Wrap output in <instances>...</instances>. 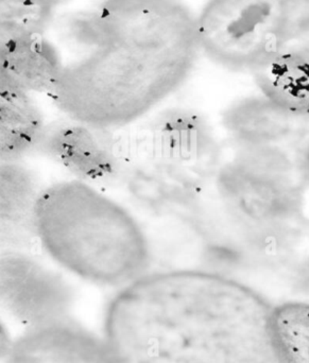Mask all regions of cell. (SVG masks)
I'll list each match as a JSON object with an SVG mask.
<instances>
[{"label": "cell", "instance_id": "obj_13", "mask_svg": "<svg viewBox=\"0 0 309 363\" xmlns=\"http://www.w3.org/2000/svg\"><path fill=\"white\" fill-rule=\"evenodd\" d=\"M298 119L261 95L230 106L223 123L238 147L279 146L295 132Z\"/></svg>", "mask_w": 309, "mask_h": 363}, {"label": "cell", "instance_id": "obj_15", "mask_svg": "<svg viewBox=\"0 0 309 363\" xmlns=\"http://www.w3.org/2000/svg\"><path fill=\"white\" fill-rule=\"evenodd\" d=\"M262 95L298 118L309 116V55L289 48L254 72Z\"/></svg>", "mask_w": 309, "mask_h": 363}, {"label": "cell", "instance_id": "obj_16", "mask_svg": "<svg viewBox=\"0 0 309 363\" xmlns=\"http://www.w3.org/2000/svg\"><path fill=\"white\" fill-rule=\"evenodd\" d=\"M61 0H0V43L18 36L47 33Z\"/></svg>", "mask_w": 309, "mask_h": 363}, {"label": "cell", "instance_id": "obj_12", "mask_svg": "<svg viewBox=\"0 0 309 363\" xmlns=\"http://www.w3.org/2000/svg\"><path fill=\"white\" fill-rule=\"evenodd\" d=\"M42 190L23 161L0 160V247H19L35 236L34 215Z\"/></svg>", "mask_w": 309, "mask_h": 363}, {"label": "cell", "instance_id": "obj_1", "mask_svg": "<svg viewBox=\"0 0 309 363\" xmlns=\"http://www.w3.org/2000/svg\"><path fill=\"white\" fill-rule=\"evenodd\" d=\"M61 34L79 57L49 94L66 117L103 130L131 125L181 89L201 57L183 0H99Z\"/></svg>", "mask_w": 309, "mask_h": 363}, {"label": "cell", "instance_id": "obj_14", "mask_svg": "<svg viewBox=\"0 0 309 363\" xmlns=\"http://www.w3.org/2000/svg\"><path fill=\"white\" fill-rule=\"evenodd\" d=\"M45 128L32 96L0 78V160L23 161L36 152Z\"/></svg>", "mask_w": 309, "mask_h": 363}, {"label": "cell", "instance_id": "obj_6", "mask_svg": "<svg viewBox=\"0 0 309 363\" xmlns=\"http://www.w3.org/2000/svg\"><path fill=\"white\" fill-rule=\"evenodd\" d=\"M74 292L59 273L18 247L0 251V311L25 330L70 318Z\"/></svg>", "mask_w": 309, "mask_h": 363}, {"label": "cell", "instance_id": "obj_20", "mask_svg": "<svg viewBox=\"0 0 309 363\" xmlns=\"http://www.w3.org/2000/svg\"><path fill=\"white\" fill-rule=\"evenodd\" d=\"M300 167H301L304 179H305L306 181H309V145L308 148H306L305 152H304L303 157H302Z\"/></svg>", "mask_w": 309, "mask_h": 363}, {"label": "cell", "instance_id": "obj_11", "mask_svg": "<svg viewBox=\"0 0 309 363\" xmlns=\"http://www.w3.org/2000/svg\"><path fill=\"white\" fill-rule=\"evenodd\" d=\"M61 51L47 33L0 43V78L30 94L49 95L63 72Z\"/></svg>", "mask_w": 309, "mask_h": 363}, {"label": "cell", "instance_id": "obj_18", "mask_svg": "<svg viewBox=\"0 0 309 363\" xmlns=\"http://www.w3.org/2000/svg\"><path fill=\"white\" fill-rule=\"evenodd\" d=\"M291 48H297L309 55V16L302 23Z\"/></svg>", "mask_w": 309, "mask_h": 363}, {"label": "cell", "instance_id": "obj_10", "mask_svg": "<svg viewBox=\"0 0 309 363\" xmlns=\"http://www.w3.org/2000/svg\"><path fill=\"white\" fill-rule=\"evenodd\" d=\"M147 157L198 168L215 148L212 130L197 111L167 108L144 130Z\"/></svg>", "mask_w": 309, "mask_h": 363}, {"label": "cell", "instance_id": "obj_3", "mask_svg": "<svg viewBox=\"0 0 309 363\" xmlns=\"http://www.w3.org/2000/svg\"><path fill=\"white\" fill-rule=\"evenodd\" d=\"M34 230L59 266L95 285L123 287L149 272L154 258L137 218L84 182L62 181L43 188Z\"/></svg>", "mask_w": 309, "mask_h": 363}, {"label": "cell", "instance_id": "obj_8", "mask_svg": "<svg viewBox=\"0 0 309 363\" xmlns=\"http://www.w3.org/2000/svg\"><path fill=\"white\" fill-rule=\"evenodd\" d=\"M6 363H117L104 338L70 319L23 330Z\"/></svg>", "mask_w": 309, "mask_h": 363}, {"label": "cell", "instance_id": "obj_5", "mask_svg": "<svg viewBox=\"0 0 309 363\" xmlns=\"http://www.w3.org/2000/svg\"><path fill=\"white\" fill-rule=\"evenodd\" d=\"M238 148L221 166L215 181L225 207L240 221L257 228L295 219L303 201L301 167H296L279 146Z\"/></svg>", "mask_w": 309, "mask_h": 363}, {"label": "cell", "instance_id": "obj_7", "mask_svg": "<svg viewBox=\"0 0 309 363\" xmlns=\"http://www.w3.org/2000/svg\"><path fill=\"white\" fill-rule=\"evenodd\" d=\"M36 152L67 170L74 180L95 187L118 183L125 172L113 130L69 118L46 125Z\"/></svg>", "mask_w": 309, "mask_h": 363}, {"label": "cell", "instance_id": "obj_19", "mask_svg": "<svg viewBox=\"0 0 309 363\" xmlns=\"http://www.w3.org/2000/svg\"><path fill=\"white\" fill-rule=\"evenodd\" d=\"M12 343L13 340H11L8 330L2 324V322L0 321V359H2V358L6 359L11 347H12Z\"/></svg>", "mask_w": 309, "mask_h": 363}, {"label": "cell", "instance_id": "obj_2", "mask_svg": "<svg viewBox=\"0 0 309 363\" xmlns=\"http://www.w3.org/2000/svg\"><path fill=\"white\" fill-rule=\"evenodd\" d=\"M274 308L217 271H154L113 296L103 338L117 363H283Z\"/></svg>", "mask_w": 309, "mask_h": 363}, {"label": "cell", "instance_id": "obj_4", "mask_svg": "<svg viewBox=\"0 0 309 363\" xmlns=\"http://www.w3.org/2000/svg\"><path fill=\"white\" fill-rule=\"evenodd\" d=\"M309 16V0H208L196 14L203 57L252 72L291 48Z\"/></svg>", "mask_w": 309, "mask_h": 363}, {"label": "cell", "instance_id": "obj_17", "mask_svg": "<svg viewBox=\"0 0 309 363\" xmlns=\"http://www.w3.org/2000/svg\"><path fill=\"white\" fill-rule=\"evenodd\" d=\"M274 332L283 363H309V304L274 306Z\"/></svg>", "mask_w": 309, "mask_h": 363}, {"label": "cell", "instance_id": "obj_9", "mask_svg": "<svg viewBox=\"0 0 309 363\" xmlns=\"http://www.w3.org/2000/svg\"><path fill=\"white\" fill-rule=\"evenodd\" d=\"M197 168L147 157L132 165L120 183L130 200L157 215L189 209L199 198Z\"/></svg>", "mask_w": 309, "mask_h": 363}]
</instances>
